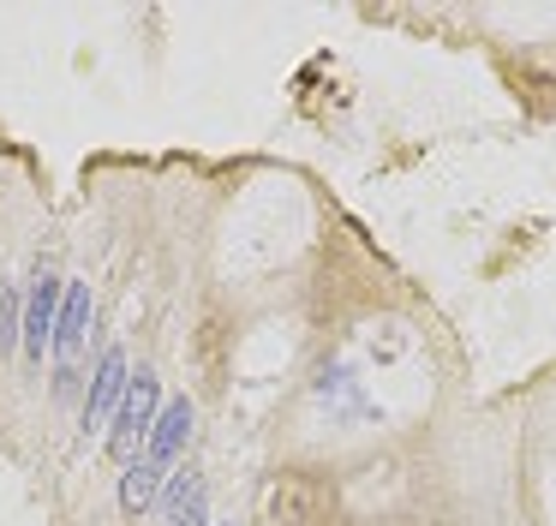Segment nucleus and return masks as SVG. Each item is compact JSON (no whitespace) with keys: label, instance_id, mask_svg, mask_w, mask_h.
<instances>
[{"label":"nucleus","instance_id":"1","mask_svg":"<svg viewBox=\"0 0 556 526\" xmlns=\"http://www.w3.org/2000/svg\"><path fill=\"white\" fill-rule=\"evenodd\" d=\"M156 413H162V383L150 377V371H138V377L126 383V401H121L114 430H109V454H114V461H126V466L138 461V442H150Z\"/></svg>","mask_w":556,"mask_h":526},{"label":"nucleus","instance_id":"2","mask_svg":"<svg viewBox=\"0 0 556 526\" xmlns=\"http://www.w3.org/2000/svg\"><path fill=\"white\" fill-rule=\"evenodd\" d=\"M61 293H66V287L54 281V275H37V281H30L25 329H18V341H25V353L37 359V365H42V353L54 347V317H61V311H54V299H61Z\"/></svg>","mask_w":556,"mask_h":526},{"label":"nucleus","instance_id":"3","mask_svg":"<svg viewBox=\"0 0 556 526\" xmlns=\"http://www.w3.org/2000/svg\"><path fill=\"white\" fill-rule=\"evenodd\" d=\"M126 383H132V371H126V353L121 347H109L97 365V377H90V401H85V430H102L109 425V413L126 401Z\"/></svg>","mask_w":556,"mask_h":526},{"label":"nucleus","instance_id":"4","mask_svg":"<svg viewBox=\"0 0 556 526\" xmlns=\"http://www.w3.org/2000/svg\"><path fill=\"white\" fill-rule=\"evenodd\" d=\"M85 329H90V287L73 281L61 293V317H54V353H61V365L73 371L78 347H85Z\"/></svg>","mask_w":556,"mask_h":526},{"label":"nucleus","instance_id":"5","mask_svg":"<svg viewBox=\"0 0 556 526\" xmlns=\"http://www.w3.org/2000/svg\"><path fill=\"white\" fill-rule=\"evenodd\" d=\"M192 442V401H168L156 413V425H150V442H144V461L156 466H174V454Z\"/></svg>","mask_w":556,"mask_h":526},{"label":"nucleus","instance_id":"6","mask_svg":"<svg viewBox=\"0 0 556 526\" xmlns=\"http://www.w3.org/2000/svg\"><path fill=\"white\" fill-rule=\"evenodd\" d=\"M162 526H204V478H174L162 497Z\"/></svg>","mask_w":556,"mask_h":526},{"label":"nucleus","instance_id":"7","mask_svg":"<svg viewBox=\"0 0 556 526\" xmlns=\"http://www.w3.org/2000/svg\"><path fill=\"white\" fill-rule=\"evenodd\" d=\"M162 473H168V466H156V461H132V466H126V478H121V509H126V514H144L150 502L162 497Z\"/></svg>","mask_w":556,"mask_h":526},{"label":"nucleus","instance_id":"8","mask_svg":"<svg viewBox=\"0 0 556 526\" xmlns=\"http://www.w3.org/2000/svg\"><path fill=\"white\" fill-rule=\"evenodd\" d=\"M18 329H25V323H18V293H0V353L18 341Z\"/></svg>","mask_w":556,"mask_h":526},{"label":"nucleus","instance_id":"9","mask_svg":"<svg viewBox=\"0 0 556 526\" xmlns=\"http://www.w3.org/2000/svg\"><path fill=\"white\" fill-rule=\"evenodd\" d=\"M222 526H228V521H222Z\"/></svg>","mask_w":556,"mask_h":526}]
</instances>
